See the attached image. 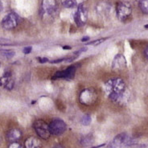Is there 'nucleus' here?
Segmentation results:
<instances>
[{"label": "nucleus", "instance_id": "1", "mask_svg": "<svg viewBox=\"0 0 148 148\" xmlns=\"http://www.w3.org/2000/svg\"><path fill=\"white\" fill-rule=\"evenodd\" d=\"M106 90L108 97L112 101H118L122 99L126 90V84L121 78L109 80L106 84Z\"/></svg>", "mask_w": 148, "mask_h": 148}, {"label": "nucleus", "instance_id": "2", "mask_svg": "<svg viewBox=\"0 0 148 148\" xmlns=\"http://www.w3.org/2000/svg\"><path fill=\"white\" fill-rule=\"evenodd\" d=\"M97 92L93 89H84L79 97V100L81 103L85 106H90L93 104L97 101Z\"/></svg>", "mask_w": 148, "mask_h": 148}, {"label": "nucleus", "instance_id": "3", "mask_svg": "<svg viewBox=\"0 0 148 148\" xmlns=\"http://www.w3.org/2000/svg\"><path fill=\"white\" fill-rule=\"evenodd\" d=\"M33 126L39 137L43 139L49 138L50 135H51V132L49 130V126L46 122L42 120H37L34 122Z\"/></svg>", "mask_w": 148, "mask_h": 148}, {"label": "nucleus", "instance_id": "4", "mask_svg": "<svg viewBox=\"0 0 148 148\" xmlns=\"http://www.w3.org/2000/svg\"><path fill=\"white\" fill-rule=\"evenodd\" d=\"M116 13H117L118 18L121 21H125L132 13L131 5L127 2L119 3L116 8Z\"/></svg>", "mask_w": 148, "mask_h": 148}, {"label": "nucleus", "instance_id": "5", "mask_svg": "<svg viewBox=\"0 0 148 148\" xmlns=\"http://www.w3.org/2000/svg\"><path fill=\"white\" fill-rule=\"evenodd\" d=\"M88 18V11L83 3H80L77 7V11L74 15V20L78 27L85 25Z\"/></svg>", "mask_w": 148, "mask_h": 148}, {"label": "nucleus", "instance_id": "6", "mask_svg": "<svg viewBox=\"0 0 148 148\" xmlns=\"http://www.w3.org/2000/svg\"><path fill=\"white\" fill-rule=\"evenodd\" d=\"M67 129L66 123L61 119H53L50 125H49V130L52 134L54 135H60L65 132Z\"/></svg>", "mask_w": 148, "mask_h": 148}, {"label": "nucleus", "instance_id": "7", "mask_svg": "<svg viewBox=\"0 0 148 148\" xmlns=\"http://www.w3.org/2000/svg\"><path fill=\"white\" fill-rule=\"evenodd\" d=\"M18 23V16L17 14L11 12L8 15H6L2 20V26L3 28L11 30L15 28Z\"/></svg>", "mask_w": 148, "mask_h": 148}, {"label": "nucleus", "instance_id": "8", "mask_svg": "<svg viewBox=\"0 0 148 148\" xmlns=\"http://www.w3.org/2000/svg\"><path fill=\"white\" fill-rule=\"evenodd\" d=\"M77 66H69L68 69L64 71H59L56 72L55 75L52 77V80L55 79H59V78H63V79H66L68 81L72 80L75 76V73H76V69H77Z\"/></svg>", "mask_w": 148, "mask_h": 148}, {"label": "nucleus", "instance_id": "9", "mask_svg": "<svg viewBox=\"0 0 148 148\" xmlns=\"http://www.w3.org/2000/svg\"><path fill=\"white\" fill-rule=\"evenodd\" d=\"M58 0H43L42 9L48 15H52L57 10Z\"/></svg>", "mask_w": 148, "mask_h": 148}, {"label": "nucleus", "instance_id": "10", "mask_svg": "<svg viewBox=\"0 0 148 148\" xmlns=\"http://www.w3.org/2000/svg\"><path fill=\"white\" fill-rule=\"evenodd\" d=\"M130 138L128 136V134L126 133H122L117 135L116 137L114 138V140L112 141L110 144V147H119L122 145H126L127 141Z\"/></svg>", "mask_w": 148, "mask_h": 148}, {"label": "nucleus", "instance_id": "11", "mask_svg": "<svg viewBox=\"0 0 148 148\" xmlns=\"http://www.w3.org/2000/svg\"><path fill=\"white\" fill-rule=\"evenodd\" d=\"M126 67V61L124 56L118 54L114 57L112 63V69L114 70H122Z\"/></svg>", "mask_w": 148, "mask_h": 148}, {"label": "nucleus", "instance_id": "12", "mask_svg": "<svg viewBox=\"0 0 148 148\" xmlns=\"http://www.w3.org/2000/svg\"><path fill=\"white\" fill-rule=\"evenodd\" d=\"M7 139L11 143H16L22 137V133L18 129H11L7 133Z\"/></svg>", "mask_w": 148, "mask_h": 148}, {"label": "nucleus", "instance_id": "13", "mask_svg": "<svg viewBox=\"0 0 148 148\" xmlns=\"http://www.w3.org/2000/svg\"><path fill=\"white\" fill-rule=\"evenodd\" d=\"M24 144H25V147L27 148H37L40 147H41L40 141L35 137L28 138L25 141Z\"/></svg>", "mask_w": 148, "mask_h": 148}, {"label": "nucleus", "instance_id": "14", "mask_svg": "<svg viewBox=\"0 0 148 148\" xmlns=\"http://www.w3.org/2000/svg\"><path fill=\"white\" fill-rule=\"evenodd\" d=\"M92 143H93V138L91 134L90 135L88 134L81 139V144L82 146H85V147H89V146L92 144Z\"/></svg>", "mask_w": 148, "mask_h": 148}, {"label": "nucleus", "instance_id": "15", "mask_svg": "<svg viewBox=\"0 0 148 148\" xmlns=\"http://www.w3.org/2000/svg\"><path fill=\"white\" fill-rule=\"evenodd\" d=\"M79 0H62V4L64 7L68 8H72L76 5H79Z\"/></svg>", "mask_w": 148, "mask_h": 148}, {"label": "nucleus", "instance_id": "16", "mask_svg": "<svg viewBox=\"0 0 148 148\" xmlns=\"http://www.w3.org/2000/svg\"><path fill=\"white\" fill-rule=\"evenodd\" d=\"M139 8L144 14L148 13V0H140L139 1Z\"/></svg>", "mask_w": 148, "mask_h": 148}, {"label": "nucleus", "instance_id": "17", "mask_svg": "<svg viewBox=\"0 0 148 148\" xmlns=\"http://www.w3.org/2000/svg\"><path fill=\"white\" fill-rule=\"evenodd\" d=\"M0 55L2 56H4L6 58H12L15 56V52L11 51V50H3V51H0Z\"/></svg>", "mask_w": 148, "mask_h": 148}, {"label": "nucleus", "instance_id": "18", "mask_svg": "<svg viewBox=\"0 0 148 148\" xmlns=\"http://www.w3.org/2000/svg\"><path fill=\"white\" fill-rule=\"evenodd\" d=\"M82 123L84 126H89L91 123V117L89 115H85L82 119Z\"/></svg>", "mask_w": 148, "mask_h": 148}, {"label": "nucleus", "instance_id": "19", "mask_svg": "<svg viewBox=\"0 0 148 148\" xmlns=\"http://www.w3.org/2000/svg\"><path fill=\"white\" fill-rule=\"evenodd\" d=\"M106 39H100V40H94L92 41V42H89V43H88L87 45H99V44H101V43H102L104 40H105Z\"/></svg>", "mask_w": 148, "mask_h": 148}, {"label": "nucleus", "instance_id": "20", "mask_svg": "<svg viewBox=\"0 0 148 148\" xmlns=\"http://www.w3.org/2000/svg\"><path fill=\"white\" fill-rule=\"evenodd\" d=\"M11 41L5 39H0V45H11Z\"/></svg>", "mask_w": 148, "mask_h": 148}, {"label": "nucleus", "instance_id": "21", "mask_svg": "<svg viewBox=\"0 0 148 148\" xmlns=\"http://www.w3.org/2000/svg\"><path fill=\"white\" fill-rule=\"evenodd\" d=\"M37 60L41 64H44V63H47L48 61V58H46V57H37L36 58Z\"/></svg>", "mask_w": 148, "mask_h": 148}, {"label": "nucleus", "instance_id": "22", "mask_svg": "<svg viewBox=\"0 0 148 148\" xmlns=\"http://www.w3.org/2000/svg\"><path fill=\"white\" fill-rule=\"evenodd\" d=\"M32 47H26V48H23V52L24 53V54H29L32 52Z\"/></svg>", "mask_w": 148, "mask_h": 148}, {"label": "nucleus", "instance_id": "23", "mask_svg": "<svg viewBox=\"0 0 148 148\" xmlns=\"http://www.w3.org/2000/svg\"><path fill=\"white\" fill-rule=\"evenodd\" d=\"M64 60H65V58H61V59H58V60H52V61H50V63H52V64L60 63V62H61V61H64Z\"/></svg>", "mask_w": 148, "mask_h": 148}, {"label": "nucleus", "instance_id": "24", "mask_svg": "<svg viewBox=\"0 0 148 148\" xmlns=\"http://www.w3.org/2000/svg\"><path fill=\"white\" fill-rule=\"evenodd\" d=\"M89 40V37H84V38H82V42H86V41Z\"/></svg>", "mask_w": 148, "mask_h": 148}, {"label": "nucleus", "instance_id": "25", "mask_svg": "<svg viewBox=\"0 0 148 148\" xmlns=\"http://www.w3.org/2000/svg\"><path fill=\"white\" fill-rule=\"evenodd\" d=\"M145 56H146V58H147L148 59V48H147L145 49V52H144Z\"/></svg>", "mask_w": 148, "mask_h": 148}, {"label": "nucleus", "instance_id": "26", "mask_svg": "<svg viewBox=\"0 0 148 148\" xmlns=\"http://www.w3.org/2000/svg\"><path fill=\"white\" fill-rule=\"evenodd\" d=\"M63 49H65V50H69V49H71V47H69V46H64Z\"/></svg>", "mask_w": 148, "mask_h": 148}]
</instances>
